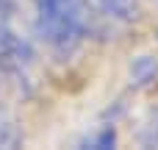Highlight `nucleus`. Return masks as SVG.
I'll use <instances>...</instances> for the list:
<instances>
[{
	"instance_id": "nucleus-5",
	"label": "nucleus",
	"mask_w": 158,
	"mask_h": 150,
	"mask_svg": "<svg viewBox=\"0 0 158 150\" xmlns=\"http://www.w3.org/2000/svg\"><path fill=\"white\" fill-rule=\"evenodd\" d=\"M150 131H153V136H150V142H153V145H158V120H156V125H150Z\"/></svg>"
},
{
	"instance_id": "nucleus-3",
	"label": "nucleus",
	"mask_w": 158,
	"mask_h": 150,
	"mask_svg": "<svg viewBox=\"0 0 158 150\" xmlns=\"http://www.w3.org/2000/svg\"><path fill=\"white\" fill-rule=\"evenodd\" d=\"M156 75H158V64L150 56H142V58L133 64V78H136L139 84H150Z\"/></svg>"
},
{
	"instance_id": "nucleus-4",
	"label": "nucleus",
	"mask_w": 158,
	"mask_h": 150,
	"mask_svg": "<svg viewBox=\"0 0 158 150\" xmlns=\"http://www.w3.org/2000/svg\"><path fill=\"white\" fill-rule=\"evenodd\" d=\"M11 11H14V0H0V22H3V19H8V17H11Z\"/></svg>"
},
{
	"instance_id": "nucleus-1",
	"label": "nucleus",
	"mask_w": 158,
	"mask_h": 150,
	"mask_svg": "<svg viewBox=\"0 0 158 150\" xmlns=\"http://www.w3.org/2000/svg\"><path fill=\"white\" fill-rule=\"evenodd\" d=\"M86 0H36V33L56 50H72L89 31Z\"/></svg>"
},
{
	"instance_id": "nucleus-2",
	"label": "nucleus",
	"mask_w": 158,
	"mask_h": 150,
	"mask_svg": "<svg viewBox=\"0 0 158 150\" xmlns=\"http://www.w3.org/2000/svg\"><path fill=\"white\" fill-rule=\"evenodd\" d=\"M97 3H100V8H103L108 17H114V19L131 22V19L139 17V3H136V0H97Z\"/></svg>"
}]
</instances>
